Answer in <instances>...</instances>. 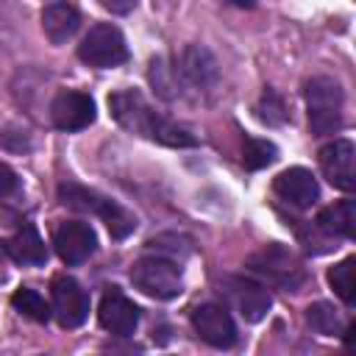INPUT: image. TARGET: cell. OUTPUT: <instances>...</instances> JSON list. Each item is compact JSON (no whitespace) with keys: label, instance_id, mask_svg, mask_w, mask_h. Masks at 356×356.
<instances>
[{"label":"cell","instance_id":"10","mask_svg":"<svg viewBox=\"0 0 356 356\" xmlns=\"http://www.w3.org/2000/svg\"><path fill=\"white\" fill-rule=\"evenodd\" d=\"M53 248H56V253L64 264H81L95 253L97 236H95L92 225H86L81 220H67L56 228Z\"/></svg>","mask_w":356,"mask_h":356},{"label":"cell","instance_id":"8","mask_svg":"<svg viewBox=\"0 0 356 356\" xmlns=\"http://www.w3.org/2000/svg\"><path fill=\"white\" fill-rule=\"evenodd\" d=\"M222 295L228 298V303H231L248 323H259V320L270 312V306H273L270 292H267L261 284H256V281H250V278H242V275H228V278H222Z\"/></svg>","mask_w":356,"mask_h":356},{"label":"cell","instance_id":"12","mask_svg":"<svg viewBox=\"0 0 356 356\" xmlns=\"http://www.w3.org/2000/svg\"><path fill=\"white\" fill-rule=\"evenodd\" d=\"M192 328L211 348H228L236 339V325L231 314L217 303H200L192 312Z\"/></svg>","mask_w":356,"mask_h":356},{"label":"cell","instance_id":"26","mask_svg":"<svg viewBox=\"0 0 356 356\" xmlns=\"http://www.w3.org/2000/svg\"><path fill=\"white\" fill-rule=\"evenodd\" d=\"M100 6L111 14H128V11H134L136 0H100Z\"/></svg>","mask_w":356,"mask_h":356},{"label":"cell","instance_id":"13","mask_svg":"<svg viewBox=\"0 0 356 356\" xmlns=\"http://www.w3.org/2000/svg\"><path fill=\"white\" fill-rule=\"evenodd\" d=\"M100 325L114 337H131L139 325V306L128 300L120 289H108L97 309Z\"/></svg>","mask_w":356,"mask_h":356},{"label":"cell","instance_id":"16","mask_svg":"<svg viewBox=\"0 0 356 356\" xmlns=\"http://www.w3.org/2000/svg\"><path fill=\"white\" fill-rule=\"evenodd\" d=\"M78 25H81V17L70 3L56 0V3H47L42 11V31L53 44H64L67 39H72Z\"/></svg>","mask_w":356,"mask_h":356},{"label":"cell","instance_id":"28","mask_svg":"<svg viewBox=\"0 0 356 356\" xmlns=\"http://www.w3.org/2000/svg\"><path fill=\"white\" fill-rule=\"evenodd\" d=\"M3 259H6V245L0 248V267H3Z\"/></svg>","mask_w":356,"mask_h":356},{"label":"cell","instance_id":"4","mask_svg":"<svg viewBox=\"0 0 356 356\" xmlns=\"http://www.w3.org/2000/svg\"><path fill=\"white\" fill-rule=\"evenodd\" d=\"M248 267H250L256 275L267 278L270 284L284 286V289H292V292L300 289L303 281H306V270H303L300 259H298L292 250H286L284 245H278V242H273V245H267L264 250L253 253V256L248 259Z\"/></svg>","mask_w":356,"mask_h":356},{"label":"cell","instance_id":"19","mask_svg":"<svg viewBox=\"0 0 356 356\" xmlns=\"http://www.w3.org/2000/svg\"><path fill=\"white\" fill-rule=\"evenodd\" d=\"M11 306H14L19 314H25L28 320H36V323H47L50 314H53L50 303H47L36 289H31V286H19V289L11 295Z\"/></svg>","mask_w":356,"mask_h":356},{"label":"cell","instance_id":"11","mask_svg":"<svg viewBox=\"0 0 356 356\" xmlns=\"http://www.w3.org/2000/svg\"><path fill=\"white\" fill-rule=\"evenodd\" d=\"M50 120L58 131H81L95 122V100L86 92H58L50 103Z\"/></svg>","mask_w":356,"mask_h":356},{"label":"cell","instance_id":"15","mask_svg":"<svg viewBox=\"0 0 356 356\" xmlns=\"http://www.w3.org/2000/svg\"><path fill=\"white\" fill-rule=\"evenodd\" d=\"M175 72L184 83H189L195 89H209L217 83V61L200 44H189L181 53V58L175 61Z\"/></svg>","mask_w":356,"mask_h":356},{"label":"cell","instance_id":"5","mask_svg":"<svg viewBox=\"0 0 356 356\" xmlns=\"http://www.w3.org/2000/svg\"><path fill=\"white\" fill-rule=\"evenodd\" d=\"M131 281L139 292L156 298V300H170L181 292V267L172 259L164 256H145L131 267Z\"/></svg>","mask_w":356,"mask_h":356},{"label":"cell","instance_id":"3","mask_svg":"<svg viewBox=\"0 0 356 356\" xmlns=\"http://www.w3.org/2000/svg\"><path fill=\"white\" fill-rule=\"evenodd\" d=\"M312 134L325 136L342 128V89L328 75H314L303 86Z\"/></svg>","mask_w":356,"mask_h":356},{"label":"cell","instance_id":"17","mask_svg":"<svg viewBox=\"0 0 356 356\" xmlns=\"http://www.w3.org/2000/svg\"><path fill=\"white\" fill-rule=\"evenodd\" d=\"M6 253L19 261V264H44L47 261V248H44V239L39 236L36 225L25 222L8 242H6Z\"/></svg>","mask_w":356,"mask_h":356},{"label":"cell","instance_id":"23","mask_svg":"<svg viewBox=\"0 0 356 356\" xmlns=\"http://www.w3.org/2000/svg\"><path fill=\"white\" fill-rule=\"evenodd\" d=\"M150 83L161 97H175L178 95V72H175V67H170L164 58H153L150 61Z\"/></svg>","mask_w":356,"mask_h":356},{"label":"cell","instance_id":"7","mask_svg":"<svg viewBox=\"0 0 356 356\" xmlns=\"http://www.w3.org/2000/svg\"><path fill=\"white\" fill-rule=\"evenodd\" d=\"M53 314L64 328H78L89 317V295L72 275H56L50 284Z\"/></svg>","mask_w":356,"mask_h":356},{"label":"cell","instance_id":"25","mask_svg":"<svg viewBox=\"0 0 356 356\" xmlns=\"http://www.w3.org/2000/svg\"><path fill=\"white\" fill-rule=\"evenodd\" d=\"M17 189V172L0 161V195H11Z\"/></svg>","mask_w":356,"mask_h":356},{"label":"cell","instance_id":"6","mask_svg":"<svg viewBox=\"0 0 356 356\" xmlns=\"http://www.w3.org/2000/svg\"><path fill=\"white\" fill-rule=\"evenodd\" d=\"M78 58L89 67H97V70H108V67H117L128 58V44H125V36L120 33L117 25L111 22H97L86 31V36L81 39L78 44Z\"/></svg>","mask_w":356,"mask_h":356},{"label":"cell","instance_id":"1","mask_svg":"<svg viewBox=\"0 0 356 356\" xmlns=\"http://www.w3.org/2000/svg\"><path fill=\"white\" fill-rule=\"evenodd\" d=\"M108 111L125 131L147 136L159 145H167V147H192V145H197V139L186 128L175 125L172 120H167L156 108H150V103L136 89L114 92L108 97Z\"/></svg>","mask_w":356,"mask_h":356},{"label":"cell","instance_id":"22","mask_svg":"<svg viewBox=\"0 0 356 356\" xmlns=\"http://www.w3.org/2000/svg\"><path fill=\"white\" fill-rule=\"evenodd\" d=\"M278 159V147L267 139H245V150H242V164L248 170H261L267 164H273Z\"/></svg>","mask_w":356,"mask_h":356},{"label":"cell","instance_id":"9","mask_svg":"<svg viewBox=\"0 0 356 356\" xmlns=\"http://www.w3.org/2000/svg\"><path fill=\"white\" fill-rule=\"evenodd\" d=\"M320 170L331 186L353 192L356 186V147L350 139H334L320 147Z\"/></svg>","mask_w":356,"mask_h":356},{"label":"cell","instance_id":"24","mask_svg":"<svg viewBox=\"0 0 356 356\" xmlns=\"http://www.w3.org/2000/svg\"><path fill=\"white\" fill-rule=\"evenodd\" d=\"M256 117H259L261 122H267V125H281V122H286L289 111H286V106H284V100H281V95H278L275 89H264V95H261V100H259V106H256Z\"/></svg>","mask_w":356,"mask_h":356},{"label":"cell","instance_id":"14","mask_svg":"<svg viewBox=\"0 0 356 356\" xmlns=\"http://www.w3.org/2000/svg\"><path fill=\"white\" fill-rule=\"evenodd\" d=\"M273 189L284 203H289L295 209H309L320 195L317 178L303 167H289V170L278 172L273 181Z\"/></svg>","mask_w":356,"mask_h":356},{"label":"cell","instance_id":"20","mask_svg":"<svg viewBox=\"0 0 356 356\" xmlns=\"http://www.w3.org/2000/svg\"><path fill=\"white\" fill-rule=\"evenodd\" d=\"M353 267H356V259H353V256H348V259H342L337 267H331V270H328V284L334 286V292L339 295V300H342V303H348V306H353V300H356Z\"/></svg>","mask_w":356,"mask_h":356},{"label":"cell","instance_id":"18","mask_svg":"<svg viewBox=\"0 0 356 356\" xmlns=\"http://www.w3.org/2000/svg\"><path fill=\"white\" fill-rule=\"evenodd\" d=\"M317 228L325 234L337 236H353L356 234V203L353 200H339L334 206H325L317 214Z\"/></svg>","mask_w":356,"mask_h":356},{"label":"cell","instance_id":"2","mask_svg":"<svg viewBox=\"0 0 356 356\" xmlns=\"http://www.w3.org/2000/svg\"><path fill=\"white\" fill-rule=\"evenodd\" d=\"M58 195H61V200H64L67 206L97 214V217L106 222V228L111 231V236H117V239H125V236L136 228V217H134L125 206H120L117 200H111V197H106V195H100V192H95V189H86V186H81V184L67 181V184L58 186Z\"/></svg>","mask_w":356,"mask_h":356},{"label":"cell","instance_id":"27","mask_svg":"<svg viewBox=\"0 0 356 356\" xmlns=\"http://www.w3.org/2000/svg\"><path fill=\"white\" fill-rule=\"evenodd\" d=\"M234 3L242 6V8H250V6H253V0H234Z\"/></svg>","mask_w":356,"mask_h":356},{"label":"cell","instance_id":"21","mask_svg":"<svg viewBox=\"0 0 356 356\" xmlns=\"http://www.w3.org/2000/svg\"><path fill=\"white\" fill-rule=\"evenodd\" d=\"M306 323L317 331V334H325V337H334V334H339L342 331V323H339V317H337V309L331 306V303H312L309 309H306Z\"/></svg>","mask_w":356,"mask_h":356}]
</instances>
